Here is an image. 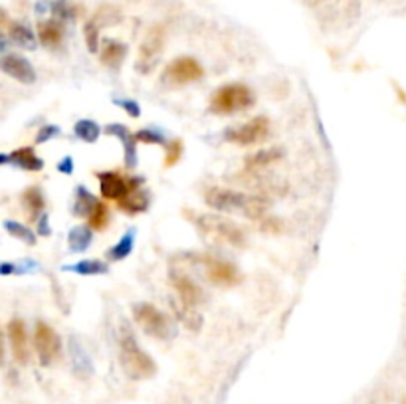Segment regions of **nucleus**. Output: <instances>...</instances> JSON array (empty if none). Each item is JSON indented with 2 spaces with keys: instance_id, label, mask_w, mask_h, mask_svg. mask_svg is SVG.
<instances>
[{
  "instance_id": "obj_24",
  "label": "nucleus",
  "mask_w": 406,
  "mask_h": 404,
  "mask_svg": "<svg viewBox=\"0 0 406 404\" xmlns=\"http://www.w3.org/2000/svg\"><path fill=\"white\" fill-rule=\"evenodd\" d=\"M93 240V230L90 226H75L68 234V246L72 252H86Z\"/></svg>"
},
{
  "instance_id": "obj_31",
  "label": "nucleus",
  "mask_w": 406,
  "mask_h": 404,
  "mask_svg": "<svg viewBox=\"0 0 406 404\" xmlns=\"http://www.w3.org/2000/svg\"><path fill=\"white\" fill-rule=\"evenodd\" d=\"M10 38L14 40L16 44L20 46H34V34H32L26 26H22V24H16L12 22L10 24Z\"/></svg>"
},
{
  "instance_id": "obj_41",
  "label": "nucleus",
  "mask_w": 406,
  "mask_h": 404,
  "mask_svg": "<svg viewBox=\"0 0 406 404\" xmlns=\"http://www.w3.org/2000/svg\"><path fill=\"white\" fill-rule=\"evenodd\" d=\"M4 360V339H2V329H0V365Z\"/></svg>"
},
{
  "instance_id": "obj_7",
  "label": "nucleus",
  "mask_w": 406,
  "mask_h": 404,
  "mask_svg": "<svg viewBox=\"0 0 406 404\" xmlns=\"http://www.w3.org/2000/svg\"><path fill=\"white\" fill-rule=\"evenodd\" d=\"M34 349L40 359V365L50 367L52 363L60 359L61 339L56 331L52 329L46 321H38L34 329Z\"/></svg>"
},
{
  "instance_id": "obj_2",
  "label": "nucleus",
  "mask_w": 406,
  "mask_h": 404,
  "mask_svg": "<svg viewBox=\"0 0 406 404\" xmlns=\"http://www.w3.org/2000/svg\"><path fill=\"white\" fill-rule=\"evenodd\" d=\"M204 200L211 209L218 210V212H238L248 218L260 220L266 210H268V202L260 196L246 195L240 191H232V189H222V186H212L206 191Z\"/></svg>"
},
{
  "instance_id": "obj_38",
  "label": "nucleus",
  "mask_w": 406,
  "mask_h": 404,
  "mask_svg": "<svg viewBox=\"0 0 406 404\" xmlns=\"http://www.w3.org/2000/svg\"><path fill=\"white\" fill-rule=\"evenodd\" d=\"M58 171L64 173V175H72V171H74V159L72 157H64L60 163H58Z\"/></svg>"
},
{
  "instance_id": "obj_1",
  "label": "nucleus",
  "mask_w": 406,
  "mask_h": 404,
  "mask_svg": "<svg viewBox=\"0 0 406 404\" xmlns=\"http://www.w3.org/2000/svg\"><path fill=\"white\" fill-rule=\"evenodd\" d=\"M119 360L125 374L133 381H147L157 373V363L145 349L137 343V337L129 323H121L119 331Z\"/></svg>"
},
{
  "instance_id": "obj_20",
  "label": "nucleus",
  "mask_w": 406,
  "mask_h": 404,
  "mask_svg": "<svg viewBox=\"0 0 406 404\" xmlns=\"http://www.w3.org/2000/svg\"><path fill=\"white\" fill-rule=\"evenodd\" d=\"M284 151L282 149H266V151H258L254 155H248L246 161H244V166L246 171H262L266 166L273 165L282 159Z\"/></svg>"
},
{
  "instance_id": "obj_26",
  "label": "nucleus",
  "mask_w": 406,
  "mask_h": 404,
  "mask_svg": "<svg viewBox=\"0 0 406 404\" xmlns=\"http://www.w3.org/2000/svg\"><path fill=\"white\" fill-rule=\"evenodd\" d=\"M107 264L102 262V260H81L77 264H72V266H66L64 271H74V273H79V276H99V273H106Z\"/></svg>"
},
{
  "instance_id": "obj_14",
  "label": "nucleus",
  "mask_w": 406,
  "mask_h": 404,
  "mask_svg": "<svg viewBox=\"0 0 406 404\" xmlns=\"http://www.w3.org/2000/svg\"><path fill=\"white\" fill-rule=\"evenodd\" d=\"M0 70L6 75L14 77L20 84H34L36 81V70L32 64L20 54H6L0 60Z\"/></svg>"
},
{
  "instance_id": "obj_34",
  "label": "nucleus",
  "mask_w": 406,
  "mask_h": 404,
  "mask_svg": "<svg viewBox=\"0 0 406 404\" xmlns=\"http://www.w3.org/2000/svg\"><path fill=\"white\" fill-rule=\"evenodd\" d=\"M60 135V127H56V125H44L40 131H38V135H36V143L38 145H42V143H48L50 139H54V137H58Z\"/></svg>"
},
{
  "instance_id": "obj_19",
  "label": "nucleus",
  "mask_w": 406,
  "mask_h": 404,
  "mask_svg": "<svg viewBox=\"0 0 406 404\" xmlns=\"http://www.w3.org/2000/svg\"><path fill=\"white\" fill-rule=\"evenodd\" d=\"M171 307H173V311L177 315V319L181 321L186 329L198 331L202 327L204 321H202V315L196 311V307H191V305L182 303V301H179L177 298L171 301Z\"/></svg>"
},
{
  "instance_id": "obj_32",
  "label": "nucleus",
  "mask_w": 406,
  "mask_h": 404,
  "mask_svg": "<svg viewBox=\"0 0 406 404\" xmlns=\"http://www.w3.org/2000/svg\"><path fill=\"white\" fill-rule=\"evenodd\" d=\"M137 143H147V145H166V137L161 131L155 129H141L135 133Z\"/></svg>"
},
{
  "instance_id": "obj_33",
  "label": "nucleus",
  "mask_w": 406,
  "mask_h": 404,
  "mask_svg": "<svg viewBox=\"0 0 406 404\" xmlns=\"http://www.w3.org/2000/svg\"><path fill=\"white\" fill-rule=\"evenodd\" d=\"M182 157V141L175 139L171 143H166V157H165V166H175Z\"/></svg>"
},
{
  "instance_id": "obj_15",
  "label": "nucleus",
  "mask_w": 406,
  "mask_h": 404,
  "mask_svg": "<svg viewBox=\"0 0 406 404\" xmlns=\"http://www.w3.org/2000/svg\"><path fill=\"white\" fill-rule=\"evenodd\" d=\"M8 163L28 173H38L44 169V161L36 155V151L32 147H20V149L12 151L8 155Z\"/></svg>"
},
{
  "instance_id": "obj_10",
  "label": "nucleus",
  "mask_w": 406,
  "mask_h": 404,
  "mask_svg": "<svg viewBox=\"0 0 406 404\" xmlns=\"http://www.w3.org/2000/svg\"><path fill=\"white\" fill-rule=\"evenodd\" d=\"M165 75L166 79H171L173 84H193V81H198L204 75V68L195 58L181 56V58L173 60L166 66Z\"/></svg>"
},
{
  "instance_id": "obj_36",
  "label": "nucleus",
  "mask_w": 406,
  "mask_h": 404,
  "mask_svg": "<svg viewBox=\"0 0 406 404\" xmlns=\"http://www.w3.org/2000/svg\"><path fill=\"white\" fill-rule=\"evenodd\" d=\"M106 133L113 135V137H117L119 141H123L125 137H129V135H131V131H129L123 123H111V125H107L106 127Z\"/></svg>"
},
{
  "instance_id": "obj_3",
  "label": "nucleus",
  "mask_w": 406,
  "mask_h": 404,
  "mask_svg": "<svg viewBox=\"0 0 406 404\" xmlns=\"http://www.w3.org/2000/svg\"><path fill=\"white\" fill-rule=\"evenodd\" d=\"M256 102L254 91L244 84H226L214 91L211 99V111L218 115H232L246 111Z\"/></svg>"
},
{
  "instance_id": "obj_6",
  "label": "nucleus",
  "mask_w": 406,
  "mask_h": 404,
  "mask_svg": "<svg viewBox=\"0 0 406 404\" xmlns=\"http://www.w3.org/2000/svg\"><path fill=\"white\" fill-rule=\"evenodd\" d=\"M97 180H99L102 196L106 200H113V202H119L123 196L143 186V179H139V177H127V175H121L117 171L97 173Z\"/></svg>"
},
{
  "instance_id": "obj_18",
  "label": "nucleus",
  "mask_w": 406,
  "mask_h": 404,
  "mask_svg": "<svg viewBox=\"0 0 406 404\" xmlns=\"http://www.w3.org/2000/svg\"><path fill=\"white\" fill-rule=\"evenodd\" d=\"M127 56V46L119 40H106L102 50H99V58L102 64L111 68V70H119V66Z\"/></svg>"
},
{
  "instance_id": "obj_43",
  "label": "nucleus",
  "mask_w": 406,
  "mask_h": 404,
  "mask_svg": "<svg viewBox=\"0 0 406 404\" xmlns=\"http://www.w3.org/2000/svg\"><path fill=\"white\" fill-rule=\"evenodd\" d=\"M0 48H2V38H0Z\"/></svg>"
},
{
  "instance_id": "obj_21",
  "label": "nucleus",
  "mask_w": 406,
  "mask_h": 404,
  "mask_svg": "<svg viewBox=\"0 0 406 404\" xmlns=\"http://www.w3.org/2000/svg\"><path fill=\"white\" fill-rule=\"evenodd\" d=\"M22 206L28 212L32 220H38L42 216V210L46 206V198L42 195V191L38 186H28L22 193Z\"/></svg>"
},
{
  "instance_id": "obj_29",
  "label": "nucleus",
  "mask_w": 406,
  "mask_h": 404,
  "mask_svg": "<svg viewBox=\"0 0 406 404\" xmlns=\"http://www.w3.org/2000/svg\"><path fill=\"white\" fill-rule=\"evenodd\" d=\"M123 145V155H125V166L133 171L137 166V139L135 135H129L121 141Z\"/></svg>"
},
{
  "instance_id": "obj_16",
  "label": "nucleus",
  "mask_w": 406,
  "mask_h": 404,
  "mask_svg": "<svg viewBox=\"0 0 406 404\" xmlns=\"http://www.w3.org/2000/svg\"><path fill=\"white\" fill-rule=\"evenodd\" d=\"M149 204H151V196L143 186H141V189H135V191H131L129 195H125L123 198H121L119 202H117L119 210H123V212H125V214H129V216H135V214L145 212V210L149 209Z\"/></svg>"
},
{
  "instance_id": "obj_9",
  "label": "nucleus",
  "mask_w": 406,
  "mask_h": 404,
  "mask_svg": "<svg viewBox=\"0 0 406 404\" xmlns=\"http://www.w3.org/2000/svg\"><path fill=\"white\" fill-rule=\"evenodd\" d=\"M165 48V28L163 26H153L147 36L143 38V42L139 46V61H137V70L141 74H151L155 64L159 61V56L163 54Z\"/></svg>"
},
{
  "instance_id": "obj_30",
  "label": "nucleus",
  "mask_w": 406,
  "mask_h": 404,
  "mask_svg": "<svg viewBox=\"0 0 406 404\" xmlns=\"http://www.w3.org/2000/svg\"><path fill=\"white\" fill-rule=\"evenodd\" d=\"M84 36H86V44H88V50H90L91 54L99 52L102 40H99V24H97L95 20H90V22L86 24Z\"/></svg>"
},
{
  "instance_id": "obj_11",
  "label": "nucleus",
  "mask_w": 406,
  "mask_h": 404,
  "mask_svg": "<svg viewBox=\"0 0 406 404\" xmlns=\"http://www.w3.org/2000/svg\"><path fill=\"white\" fill-rule=\"evenodd\" d=\"M204 268H206V278L214 285L230 287V285H236L240 282V271L232 262L206 256L204 258Z\"/></svg>"
},
{
  "instance_id": "obj_22",
  "label": "nucleus",
  "mask_w": 406,
  "mask_h": 404,
  "mask_svg": "<svg viewBox=\"0 0 406 404\" xmlns=\"http://www.w3.org/2000/svg\"><path fill=\"white\" fill-rule=\"evenodd\" d=\"M97 202H99V200L91 195L84 184H79V186L75 189L74 214L75 216H79V218H88L91 212H93V209L97 206Z\"/></svg>"
},
{
  "instance_id": "obj_12",
  "label": "nucleus",
  "mask_w": 406,
  "mask_h": 404,
  "mask_svg": "<svg viewBox=\"0 0 406 404\" xmlns=\"http://www.w3.org/2000/svg\"><path fill=\"white\" fill-rule=\"evenodd\" d=\"M8 339H10V349L12 355L20 365H26L30 359V343H28V331L26 323L20 317H12L8 321Z\"/></svg>"
},
{
  "instance_id": "obj_23",
  "label": "nucleus",
  "mask_w": 406,
  "mask_h": 404,
  "mask_svg": "<svg viewBox=\"0 0 406 404\" xmlns=\"http://www.w3.org/2000/svg\"><path fill=\"white\" fill-rule=\"evenodd\" d=\"M133 246H135V230L131 228L123 234V238L113 248L107 250V260L109 262H123L127 256L133 252Z\"/></svg>"
},
{
  "instance_id": "obj_40",
  "label": "nucleus",
  "mask_w": 406,
  "mask_h": 404,
  "mask_svg": "<svg viewBox=\"0 0 406 404\" xmlns=\"http://www.w3.org/2000/svg\"><path fill=\"white\" fill-rule=\"evenodd\" d=\"M264 230L278 232V230H280V222H278L276 218H266V222H264Z\"/></svg>"
},
{
  "instance_id": "obj_8",
  "label": "nucleus",
  "mask_w": 406,
  "mask_h": 404,
  "mask_svg": "<svg viewBox=\"0 0 406 404\" xmlns=\"http://www.w3.org/2000/svg\"><path fill=\"white\" fill-rule=\"evenodd\" d=\"M270 135V119L266 115H258L240 127H230L224 133L226 141L236 143L242 147H250L262 143Z\"/></svg>"
},
{
  "instance_id": "obj_25",
  "label": "nucleus",
  "mask_w": 406,
  "mask_h": 404,
  "mask_svg": "<svg viewBox=\"0 0 406 404\" xmlns=\"http://www.w3.org/2000/svg\"><path fill=\"white\" fill-rule=\"evenodd\" d=\"M74 135L84 143H95L102 135V127L93 119H79L74 125Z\"/></svg>"
},
{
  "instance_id": "obj_28",
  "label": "nucleus",
  "mask_w": 406,
  "mask_h": 404,
  "mask_svg": "<svg viewBox=\"0 0 406 404\" xmlns=\"http://www.w3.org/2000/svg\"><path fill=\"white\" fill-rule=\"evenodd\" d=\"M111 220V214L107 209L106 202H97V206L93 209L90 216H88V226L91 230H106Z\"/></svg>"
},
{
  "instance_id": "obj_5",
  "label": "nucleus",
  "mask_w": 406,
  "mask_h": 404,
  "mask_svg": "<svg viewBox=\"0 0 406 404\" xmlns=\"http://www.w3.org/2000/svg\"><path fill=\"white\" fill-rule=\"evenodd\" d=\"M193 222L200 232H204L206 236H212L214 240H220L228 246H234V248L246 246V234L242 232V228H238L234 222H230L226 218L211 216V214H198L193 218Z\"/></svg>"
},
{
  "instance_id": "obj_13",
  "label": "nucleus",
  "mask_w": 406,
  "mask_h": 404,
  "mask_svg": "<svg viewBox=\"0 0 406 404\" xmlns=\"http://www.w3.org/2000/svg\"><path fill=\"white\" fill-rule=\"evenodd\" d=\"M171 284H173L175 291H177V300L191 305V307H196L204 298L202 287L196 284L195 280H191L186 273H182V271H177V269L171 271Z\"/></svg>"
},
{
  "instance_id": "obj_44",
  "label": "nucleus",
  "mask_w": 406,
  "mask_h": 404,
  "mask_svg": "<svg viewBox=\"0 0 406 404\" xmlns=\"http://www.w3.org/2000/svg\"><path fill=\"white\" fill-rule=\"evenodd\" d=\"M405 404H406V403H405Z\"/></svg>"
},
{
  "instance_id": "obj_37",
  "label": "nucleus",
  "mask_w": 406,
  "mask_h": 404,
  "mask_svg": "<svg viewBox=\"0 0 406 404\" xmlns=\"http://www.w3.org/2000/svg\"><path fill=\"white\" fill-rule=\"evenodd\" d=\"M22 269L18 268V264H12V262H0V276H12V273H18Z\"/></svg>"
},
{
  "instance_id": "obj_42",
  "label": "nucleus",
  "mask_w": 406,
  "mask_h": 404,
  "mask_svg": "<svg viewBox=\"0 0 406 404\" xmlns=\"http://www.w3.org/2000/svg\"><path fill=\"white\" fill-rule=\"evenodd\" d=\"M6 163H8V155L0 153V165H6Z\"/></svg>"
},
{
  "instance_id": "obj_35",
  "label": "nucleus",
  "mask_w": 406,
  "mask_h": 404,
  "mask_svg": "<svg viewBox=\"0 0 406 404\" xmlns=\"http://www.w3.org/2000/svg\"><path fill=\"white\" fill-rule=\"evenodd\" d=\"M115 104L121 105L123 111H127V115L133 117V119H137V117L141 115V107H139V104L133 102V99H115Z\"/></svg>"
},
{
  "instance_id": "obj_17",
  "label": "nucleus",
  "mask_w": 406,
  "mask_h": 404,
  "mask_svg": "<svg viewBox=\"0 0 406 404\" xmlns=\"http://www.w3.org/2000/svg\"><path fill=\"white\" fill-rule=\"evenodd\" d=\"M38 40L46 48H58L64 40V24L58 18L44 20L38 24Z\"/></svg>"
},
{
  "instance_id": "obj_4",
  "label": "nucleus",
  "mask_w": 406,
  "mask_h": 404,
  "mask_svg": "<svg viewBox=\"0 0 406 404\" xmlns=\"http://www.w3.org/2000/svg\"><path fill=\"white\" fill-rule=\"evenodd\" d=\"M133 319H135L137 325L145 331L149 337L166 341V339H171L175 335L171 317L163 314L159 307H155L153 303H145V301L135 303L133 305Z\"/></svg>"
},
{
  "instance_id": "obj_39",
  "label": "nucleus",
  "mask_w": 406,
  "mask_h": 404,
  "mask_svg": "<svg viewBox=\"0 0 406 404\" xmlns=\"http://www.w3.org/2000/svg\"><path fill=\"white\" fill-rule=\"evenodd\" d=\"M50 232H52L50 220H48L46 214H42V216L38 218V234H40V236H50Z\"/></svg>"
},
{
  "instance_id": "obj_27",
  "label": "nucleus",
  "mask_w": 406,
  "mask_h": 404,
  "mask_svg": "<svg viewBox=\"0 0 406 404\" xmlns=\"http://www.w3.org/2000/svg\"><path fill=\"white\" fill-rule=\"evenodd\" d=\"M4 228H6V232H8L10 236L22 240L24 244H28V246H34V244H36V234H34L26 224L16 222V220H6V222H4Z\"/></svg>"
}]
</instances>
